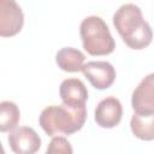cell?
Listing matches in <instances>:
<instances>
[{
  "label": "cell",
  "mask_w": 154,
  "mask_h": 154,
  "mask_svg": "<svg viewBox=\"0 0 154 154\" xmlns=\"http://www.w3.org/2000/svg\"><path fill=\"white\" fill-rule=\"evenodd\" d=\"M123 117V106L116 96H107L102 99L94 113V119L100 128L112 129L116 128Z\"/></svg>",
  "instance_id": "cell-7"
},
{
  "label": "cell",
  "mask_w": 154,
  "mask_h": 154,
  "mask_svg": "<svg viewBox=\"0 0 154 154\" xmlns=\"http://www.w3.org/2000/svg\"><path fill=\"white\" fill-rule=\"evenodd\" d=\"M7 141L16 154H34L41 148V137L29 126L14 128L10 132Z\"/></svg>",
  "instance_id": "cell-6"
},
{
  "label": "cell",
  "mask_w": 154,
  "mask_h": 154,
  "mask_svg": "<svg viewBox=\"0 0 154 154\" xmlns=\"http://www.w3.org/2000/svg\"><path fill=\"white\" fill-rule=\"evenodd\" d=\"M131 106L135 113H154V75H147L132 91Z\"/></svg>",
  "instance_id": "cell-8"
},
{
  "label": "cell",
  "mask_w": 154,
  "mask_h": 154,
  "mask_svg": "<svg viewBox=\"0 0 154 154\" xmlns=\"http://www.w3.org/2000/svg\"><path fill=\"white\" fill-rule=\"evenodd\" d=\"M85 55L77 48L64 47L55 54L57 65L65 72H78L82 70Z\"/></svg>",
  "instance_id": "cell-10"
},
{
  "label": "cell",
  "mask_w": 154,
  "mask_h": 154,
  "mask_svg": "<svg viewBox=\"0 0 154 154\" xmlns=\"http://www.w3.org/2000/svg\"><path fill=\"white\" fill-rule=\"evenodd\" d=\"M85 120V105H51L42 109L38 117V124L48 136L72 135L83 128Z\"/></svg>",
  "instance_id": "cell-2"
},
{
  "label": "cell",
  "mask_w": 154,
  "mask_h": 154,
  "mask_svg": "<svg viewBox=\"0 0 154 154\" xmlns=\"http://www.w3.org/2000/svg\"><path fill=\"white\" fill-rule=\"evenodd\" d=\"M130 128L132 134L142 141L154 140V113L141 114L135 113L130 120Z\"/></svg>",
  "instance_id": "cell-11"
},
{
  "label": "cell",
  "mask_w": 154,
  "mask_h": 154,
  "mask_svg": "<svg viewBox=\"0 0 154 154\" xmlns=\"http://www.w3.org/2000/svg\"><path fill=\"white\" fill-rule=\"evenodd\" d=\"M4 153H5V149H4V147H2V144L0 142V154H4Z\"/></svg>",
  "instance_id": "cell-14"
},
{
  "label": "cell",
  "mask_w": 154,
  "mask_h": 154,
  "mask_svg": "<svg viewBox=\"0 0 154 154\" xmlns=\"http://www.w3.org/2000/svg\"><path fill=\"white\" fill-rule=\"evenodd\" d=\"M113 25L131 49H143L152 42V28L144 20L141 8L135 4L122 5L113 14Z\"/></svg>",
  "instance_id": "cell-1"
},
{
  "label": "cell",
  "mask_w": 154,
  "mask_h": 154,
  "mask_svg": "<svg viewBox=\"0 0 154 154\" xmlns=\"http://www.w3.org/2000/svg\"><path fill=\"white\" fill-rule=\"evenodd\" d=\"M24 14L16 0H0V36L11 37L20 32Z\"/></svg>",
  "instance_id": "cell-4"
},
{
  "label": "cell",
  "mask_w": 154,
  "mask_h": 154,
  "mask_svg": "<svg viewBox=\"0 0 154 154\" xmlns=\"http://www.w3.org/2000/svg\"><path fill=\"white\" fill-rule=\"evenodd\" d=\"M59 95L65 105L83 106L88 100V90L78 78H66L60 83Z\"/></svg>",
  "instance_id": "cell-9"
},
{
  "label": "cell",
  "mask_w": 154,
  "mask_h": 154,
  "mask_svg": "<svg viewBox=\"0 0 154 154\" xmlns=\"http://www.w3.org/2000/svg\"><path fill=\"white\" fill-rule=\"evenodd\" d=\"M79 35L83 48L90 55H107L116 48L114 38L107 24L99 16L85 17L81 22Z\"/></svg>",
  "instance_id": "cell-3"
},
{
  "label": "cell",
  "mask_w": 154,
  "mask_h": 154,
  "mask_svg": "<svg viewBox=\"0 0 154 154\" xmlns=\"http://www.w3.org/2000/svg\"><path fill=\"white\" fill-rule=\"evenodd\" d=\"M73 152L71 143L63 136H52V140L46 149L47 154H57V153H64V154H71Z\"/></svg>",
  "instance_id": "cell-13"
},
{
  "label": "cell",
  "mask_w": 154,
  "mask_h": 154,
  "mask_svg": "<svg viewBox=\"0 0 154 154\" xmlns=\"http://www.w3.org/2000/svg\"><path fill=\"white\" fill-rule=\"evenodd\" d=\"M84 77L90 82V84L99 90L108 89L113 82L116 81V69L108 61L96 60V61H88L83 64L82 70Z\"/></svg>",
  "instance_id": "cell-5"
},
{
  "label": "cell",
  "mask_w": 154,
  "mask_h": 154,
  "mask_svg": "<svg viewBox=\"0 0 154 154\" xmlns=\"http://www.w3.org/2000/svg\"><path fill=\"white\" fill-rule=\"evenodd\" d=\"M20 119V111L13 101L0 102V132H10L17 128Z\"/></svg>",
  "instance_id": "cell-12"
}]
</instances>
